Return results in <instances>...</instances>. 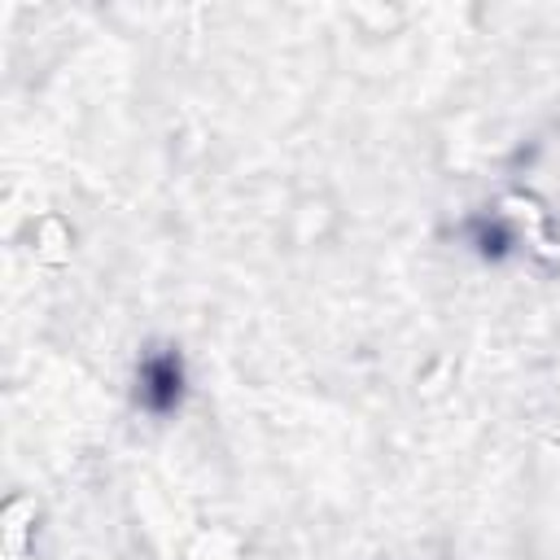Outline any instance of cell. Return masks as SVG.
Here are the masks:
<instances>
[{
  "instance_id": "1",
  "label": "cell",
  "mask_w": 560,
  "mask_h": 560,
  "mask_svg": "<svg viewBox=\"0 0 560 560\" xmlns=\"http://www.w3.org/2000/svg\"><path fill=\"white\" fill-rule=\"evenodd\" d=\"M140 407H149V411H158V416H166V411H175L179 407V398H184V359L175 354V350H158V354H149L144 363H140Z\"/></svg>"
},
{
  "instance_id": "2",
  "label": "cell",
  "mask_w": 560,
  "mask_h": 560,
  "mask_svg": "<svg viewBox=\"0 0 560 560\" xmlns=\"http://www.w3.org/2000/svg\"><path fill=\"white\" fill-rule=\"evenodd\" d=\"M508 241H512V236H508L503 223H486V219L477 223V245H481V254H494V258H499V254L508 249Z\"/></svg>"
}]
</instances>
